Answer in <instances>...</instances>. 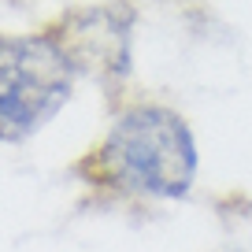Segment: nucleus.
<instances>
[{
    "mask_svg": "<svg viewBox=\"0 0 252 252\" xmlns=\"http://www.w3.org/2000/svg\"><path fill=\"white\" fill-rule=\"evenodd\" d=\"M78 56L56 33H0V141L45 130L74 93Z\"/></svg>",
    "mask_w": 252,
    "mask_h": 252,
    "instance_id": "nucleus-2",
    "label": "nucleus"
},
{
    "mask_svg": "<svg viewBox=\"0 0 252 252\" xmlns=\"http://www.w3.org/2000/svg\"><path fill=\"white\" fill-rule=\"evenodd\" d=\"M197 137L174 108L126 104L108 134L74 163L82 182L126 200H182L197 182Z\"/></svg>",
    "mask_w": 252,
    "mask_h": 252,
    "instance_id": "nucleus-1",
    "label": "nucleus"
}]
</instances>
